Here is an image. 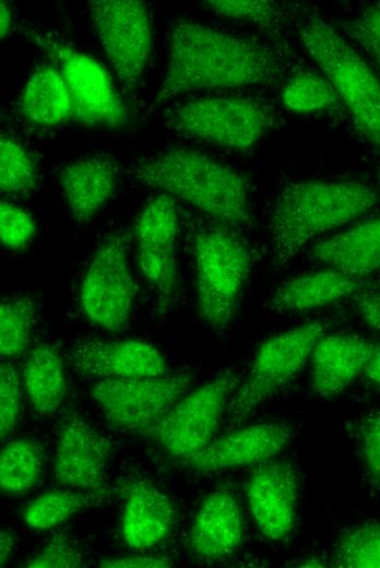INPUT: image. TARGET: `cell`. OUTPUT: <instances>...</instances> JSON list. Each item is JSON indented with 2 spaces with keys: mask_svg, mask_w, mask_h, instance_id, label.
I'll return each instance as SVG.
<instances>
[{
  "mask_svg": "<svg viewBox=\"0 0 380 568\" xmlns=\"http://www.w3.org/2000/svg\"><path fill=\"white\" fill-rule=\"evenodd\" d=\"M190 383L187 372L107 378L91 388V397L112 425L142 433L166 415L186 394Z\"/></svg>",
  "mask_w": 380,
  "mask_h": 568,
  "instance_id": "12",
  "label": "cell"
},
{
  "mask_svg": "<svg viewBox=\"0 0 380 568\" xmlns=\"http://www.w3.org/2000/svg\"><path fill=\"white\" fill-rule=\"evenodd\" d=\"M360 447L370 474L380 478V414L368 415L361 422Z\"/></svg>",
  "mask_w": 380,
  "mask_h": 568,
  "instance_id": "37",
  "label": "cell"
},
{
  "mask_svg": "<svg viewBox=\"0 0 380 568\" xmlns=\"http://www.w3.org/2000/svg\"><path fill=\"white\" fill-rule=\"evenodd\" d=\"M92 501L93 497L81 492L46 490L28 504L23 512V519L29 528L47 530L87 508Z\"/></svg>",
  "mask_w": 380,
  "mask_h": 568,
  "instance_id": "28",
  "label": "cell"
},
{
  "mask_svg": "<svg viewBox=\"0 0 380 568\" xmlns=\"http://www.w3.org/2000/svg\"><path fill=\"white\" fill-rule=\"evenodd\" d=\"M143 185L177 197L216 222L238 227L250 221L248 185L234 168L190 149H167L139 162Z\"/></svg>",
  "mask_w": 380,
  "mask_h": 568,
  "instance_id": "2",
  "label": "cell"
},
{
  "mask_svg": "<svg viewBox=\"0 0 380 568\" xmlns=\"http://www.w3.org/2000/svg\"><path fill=\"white\" fill-rule=\"evenodd\" d=\"M358 287L354 276L326 269L284 282L269 299L268 307L277 312L309 311L348 296Z\"/></svg>",
  "mask_w": 380,
  "mask_h": 568,
  "instance_id": "22",
  "label": "cell"
},
{
  "mask_svg": "<svg viewBox=\"0 0 380 568\" xmlns=\"http://www.w3.org/2000/svg\"><path fill=\"white\" fill-rule=\"evenodd\" d=\"M244 530L238 500L229 489L218 487L202 500L192 521L189 545L202 558H223L240 547Z\"/></svg>",
  "mask_w": 380,
  "mask_h": 568,
  "instance_id": "18",
  "label": "cell"
},
{
  "mask_svg": "<svg viewBox=\"0 0 380 568\" xmlns=\"http://www.w3.org/2000/svg\"><path fill=\"white\" fill-rule=\"evenodd\" d=\"M36 224L28 212L19 205L0 202V240L11 250H23L33 240Z\"/></svg>",
  "mask_w": 380,
  "mask_h": 568,
  "instance_id": "33",
  "label": "cell"
},
{
  "mask_svg": "<svg viewBox=\"0 0 380 568\" xmlns=\"http://www.w3.org/2000/svg\"><path fill=\"white\" fill-rule=\"evenodd\" d=\"M357 309L367 324L380 331V293L359 296Z\"/></svg>",
  "mask_w": 380,
  "mask_h": 568,
  "instance_id": "39",
  "label": "cell"
},
{
  "mask_svg": "<svg viewBox=\"0 0 380 568\" xmlns=\"http://www.w3.org/2000/svg\"><path fill=\"white\" fill-rule=\"evenodd\" d=\"M20 109L32 123L52 127L73 119V104L57 67L40 66L27 81Z\"/></svg>",
  "mask_w": 380,
  "mask_h": 568,
  "instance_id": "24",
  "label": "cell"
},
{
  "mask_svg": "<svg viewBox=\"0 0 380 568\" xmlns=\"http://www.w3.org/2000/svg\"><path fill=\"white\" fill-rule=\"evenodd\" d=\"M27 36L60 70L73 104V119L88 127H123L130 115L106 68L94 57L34 29Z\"/></svg>",
  "mask_w": 380,
  "mask_h": 568,
  "instance_id": "7",
  "label": "cell"
},
{
  "mask_svg": "<svg viewBox=\"0 0 380 568\" xmlns=\"http://www.w3.org/2000/svg\"><path fill=\"white\" fill-rule=\"evenodd\" d=\"M324 334L323 322L310 321L266 339L259 346L248 375L228 405L230 422L246 419L289 382L305 366Z\"/></svg>",
  "mask_w": 380,
  "mask_h": 568,
  "instance_id": "6",
  "label": "cell"
},
{
  "mask_svg": "<svg viewBox=\"0 0 380 568\" xmlns=\"http://www.w3.org/2000/svg\"><path fill=\"white\" fill-rule=\"evenodd\" d=\"M238 377L226 370L181 397L156 424L141 434L174 457L186 458L212 441Z\"/></svg>",
  "mask_w": 380,
  "mask_h": 568,
  "instance_id": "10",
  "label": "cell"
},
{
  "mask_svg": "<svg viewBox=\"0 0 380 568\" xmlns=\"http://www.w3.org/2000/svg\"><path fill=\"white\" fill-rule=\"evenodd\" d=\"M281 71L280 57L268 46L180 17L170 28L168 64L155 105L190 91L269 83Z\"/></svg>",
  "mask_w": 380,
  "mask_h": 568,
  "instance_id": "1",
  "label": "cell"
},
{
  "mask_svg": "<svg viewBox=\"0 0 380 568\" xmlns=\"http://www.w3.org/2000/svg\"><path fill=\"white\" fill-rule=\"evenodd\" d=\"M298 475L285 462H262L251 473L246 494L251 516L263 536L289 537L297 519Z\"/></svg>",
  "mask_w": 380,
  "mask_h": 568,
  "instance_id": "14",
  "label": "cell"
},
{
  "mask_svg": "<svg viewBox=\"0 0 380 568\" xmlns=\"http://www.w3.org/2000/svg\"><path fill=\"white\" fill-rule=\"evenodd\" d=\"M71 362L83 377L93 379L156 377L166 374L161 352L143 340H84L73 346Z\"/></svg>",
  "mask_w": 380,
  "mask_h": 568,
  "instance_id": "16",
  "label": "cell"
},
{
  "mask_svg": "<svg viewBox=\"0 0 380 568\" xmlns=\"http://www.w3.org/2000/svg\"><path fill=\"white\" fill-rule=\"evenodd\" d=\"M37 167L32 154L15 139L0 137V190L4 194H27L36 189Z\"/></svg>",
  "mask_w": 380,
  "mask_h": 568,
  "instance_id": "29",
  "label": "cell"
},
{
  "mask_svg": "<svg viewBox=\"0 0 380 568\" xmlns=\"http://www.w3.org/2000/svg\"><path fill=\"white\" fill-rule=\"evenodd\" d=\"M345 34L356 42L380 68V1L343 23Z\"/></svg>",
  "mask_w": 380,
  "mask_h": 568,
  "instance_id": "34",
  "label": "cell"
},
{
  "mask_svg": "<svg viewBox=\"0 0 380 568\" xmlns=\"http://www.w3.org/2000/svg\"><path fill=\"white\" fill-rule=\"evenodd\" d=\"M21 410L19 374L10 363L0 366V436L7 437L15 427Z\"/></svg>",
  "mask_w": 380,
  "mask_h": 568,
  "instance_id": "35",
  "label": "cell"
},
{
  "mask_svg": "<svg viewBox=\"0 0 380 568\" xmlns=\"http://www.w3.org/2000/svg\"><path fill=\"white\" fill-rule=\"evenodd\" d=\"M364 371L369 382L380 388V344L375 345Z\"/></svg>",
  "mask_w": 380,
  "mask_h": 568,
  "instance_id": "40",
  "label": "cell"
},
{
  "mask_svg": "<svg viewBox=\"0 0 380 568\" xmlns=\"http://www.w3.org/2000/svg\"><path fill=\"white\" fill-rule=\"evenodd\" d=\"M175 519V506L165 494L145 481L129 484L121 517V536L128 547L143 551L156 545Z\"/></svg>",
  "mask_w": 380,
  "mask_h": 568,
  "instance_id": "20",
  "label": "cell"
},
{
  "mask_svg": "<svg viewBox=\"0 0 380 568\" xmlns=\"http://www.w3.org/2000/svg\"><path fill=\"white\" fill-rule=\"evenodd\" d=\"M0 26H1V38H5L12 27V10L8 1L2 0L0 4Z\"/></svg>",
  "mask_w": 380,
  "mask_h": 568,
  "instance_id": "41",
  "label": "cell"
},
{
  "mask_svg": "<svg viewBox=\"0 0 380 568\" xmlns=\"http://www.w3.org/2000/svg\"><path fill=\"white\" fill-rule=\"evenodd\" d=\"M334 564L341 568H380V521L344 534L335 548Z\"/></svg>",
  "mask_w": 380,
  "mask_h": 568,
  "instance_id": "31",
  "label": "cell"
},
{
  "mask_svg": "<svg viewBox=\"0 0 380 568\" xmlns=\"http://www.w3.org/2000/svg\"><path fill=\"white\" fill-rule=\"evenodd\" d=\"M170 565L168 558L158 556H119L99 560L103 568H164Z\"/></svg>",
  "mask_w": 380,
  "mask_h": 568,
  "instance_id": "38",
  "label": "cell"
},
{
  "mask_svg": "<svg viewBox=\"0 0 380 568\" xmlns=\"http://www.w3.org/2000/svg\"><path fill=\"white\" fill-rule=\"evenodd\" d=\"M82 564V554L66 535L59 533L24 566L28 568H78Z\"/></svg>",
  "mask_w": 380,
  "mask_h": 568,
  "instance_id": "36",
  "label": "cell"
},
{
  "mask_svg": "<svg viewBox=\"0 0 380 568\" xmlns=\"http://www.w3.org/2000/svg\"><path fill=\"white\" fill-rule=\"evenodd\" d=\"M69 212L78 224L90 223L117 189V166L112 158L94 155L64 164L58 171Z\"/></svg>",
  "mask_w": 380,
  "mask_h": 568,
  "instance_id": "19",
  "label": "cell"
},
{
  "mask_svg": "<svg viewBox=\"0 0 380 568\" xmlns=\"http://www.w3.org/2000/svg\"><path fill=\"white\" fill-rule=\"evenodd\" d=\"M292 435V428L285 424H256L218 437L183 459L203 473L260 464L278 454Z\"/></svg>",
  "mask_w": 380,
  "mask_h": 568,
  "instance_id": "15",
  "label": "cell"
},
{
  "mask_svg": "<svg viewBox=\"0 0 380 568\" xmlns=\"http://www.w3.org/2000/svg\"><path fill=\"white\" fill-rule=\"evenodd\" d=\"M43 468L39 445L27 438L7 443L0 454V487L7 494H23L38 481Z\"/></svg>",
  "mask_w": 380,
  "mask_h": 568,
  "instance_id": "26",
  "label": "cell"
},
{
  "mask_svg": "<svg viewBox=\"0 0 380 568\" xmlns=\"http://www.w3.org/2000/svg\"><path fill=\"white\" fill-rule=\"evenodd\" d=\"M128 233L106 237L95 251L82 280L79 303L95 324L117 332L127 324L136 295L129 259Z\"/></svg>",
  "mask_w": 380,
  "mask_h": 568,
  "instance_id": "9",
  "label": "cell"
},
{
  "mask_svg": "<svg viewBox=\"0 0 380 568\" xmlns=\"http://www.w3.org/2000/svg\"><path fill=\"white\" fill-rule=\"evenodd\" d=\"M198 311L210 326L229 323L250 273L247 247L222 228H203L193 238Z\"/></svg>",
  "mask_w": 380,
  "mask_h": 568,
  "instance_id": "5",
  "label": "cell"
},
{
  "mask_svg": "<svg viewBox=\"0 0 380 568\" xmlns=\"http://www.w3.org/2000/svg\"><path fill=\"white\" fill-rule=\"evenodd\" d=\"M339 99L329 80L311 72L295 74L282 91V103L285 108L299 114L328 109Z\"/></svg>",
  "mask_w": 380,
  "mask_h": 568,
  "instance_id": "30",
  "label": "cell"
},
{
  "mask_svg": "<svg viewBox=\"0 0 380 568\" xmlns=\"http://www.w3.org/2000/svg\"><path fill=\"white\" fill-rule=\"evenodd\" d=\"M0 537V563L3 565L12 551L13 537L5 530L1 531Z\"/></svg>",
  "mask_w": 380,
  "mask_h": 568,
  "instance_id": "42",
  "label": "cell"
},
{
  "mask_svg": "<svg viewBox=\"0 0 380 568\" xmlns=\"http://www.w3.org/2000/svg\"><path fill=\"white\" fill-rule=\"evenodd\" d=\"M299 38L347 107L359 133L380 149V81L371 68L321 16L298 22Z\"/></svg>",
  "mask_w": 380,
  "mask_h": 568,
  "instance_id": "4",
  "label": "cell"
},
{
  "mask_svg": "<svg viewBox=\"0 0 380 568\" xmlns=\"http://www.w3.org/2000/svg\"><path fill=\"white\" fill-rule=\"evenodd\" d=\"M90 14L105 55L123 87L138 88L152 49L149 10L139 0H92Z\"/></svg>",
  "mask_w": 380,
  "mask_h": 568,
  "instance_id": "11",
  "label": "cell"
},
{
  "mask_svg": "<svg viewBox=\"0 0 380 568\" xmlns=\"http://www.w3.org/2000/svg\"><path fill=\"white\" fill-rule=\"evenodd\" d=\"M376 201L372 189L359 181L307 180L286 186L270 223L275 262L287 263L312 238L355 220Z\"/></svg>",
  "mask_w": 380,
  "mask_h": 568,
  "instance_id": "3",
  "label": "cell"
},
{
  "mask_svg": "<svg viewBox=\"0 0 380 568\" xmlns=\"http://www.w3.org/2000/svg\"><path fill=\"white\" fill-rule=\"evenodd\" d=\"M138 263L161 304H168L177 283L176 240L178 214L174 200L164 193L151 199L135 220Z\"/></svg>",
  "mask_w": 380,
  "mask_h": 568,
  "instance_id": "13",
  "label": "cell"
},
{
  "mask_svg": "<svg viewBox=\"0 0 380 568\" xmlns=\"http://www.w3.org/2000/svg\"><path fill=\"white\" fill-rule=\"evenodd\" d=\"M375 345L355 334L323 335L311 358L314 393L332 397L346 388L364 370Z\"/></svg>",
  "mask_w": 380,
  "mask_h": 568,
  "instance_id": "21",
  "label": "cell"
},
{
  "mask_svg": "<svg viewBox=\"0 0 380 568\" xmlns=\"http://www.w3.org/2000/svg\"><path fill=\"white\" fill-rule=\"evenodd\" d=\"M203 7L226 19L248 22L262 29H274L283 12L273 1L263 0H209Z\"/></svg>",
  "mask_w": 380,
  "mask_h": 568,
  "instance_id": "32",
  "label": "cell"
},
{
  "mask_svg": "<svg viewBox=\"0 0 380 568\" xmlns=\"http://www.w3.org/2000/svg\"><path fill=\"white\" fill-rule=\"evenodd\" d=\"M321 262L351 276L380 269V218L360 223L336 234L313 248Z\"/></svg>",
  "mask_w": 380,
  "mask_h": 568,
  "instance_id": "23",
  "label": "cell"
},
{
  "mask_svg": "<svg viewBox=\"0 0 380 568\" xmlns=\"http://www.w3.org/2000/svg\"><path fill=\"white\" fill-rule=\"evenodd\" d=\"M109 452L108 440L72 414L59 430L54 465L56 481L74 489L99 488Z\"/></svg>",
  "mask_w": 380,
  "mask_h": 568,
  "instance_id": "17",
  "label": "cell"
},
{
  "mask_svg": "<svg viewBox=\"0 0 380 568\" xmlns=\"http://www.w3.org/2000/svg\"><path fill=\"white\" fill-rule=\"evenodd\" d=\"M272 123V109L249 97L194 99L174 114V127L178 132L240 152L252 150Z\"/></svg>",
  "mask_w": 380,
  "mask_h": 568,
  "instance_id": "8",
  "label": "cell"
},
{
  "mask_svg": "<svg viewBox=\"0 0 380 568\" xmlns=\"http://www.w3.org/2000/svg\"><path fill=\"white\" fill-rule=\"evenodd\" d=\"M23 380L33 409L41 415L52 414L67 394L63 360L51 345L33 348L23 367Z\"/></svg>",
  "mask_w": 380,
  "mask_h": 568,
  "instance_id": "25",
  "label": "cell"
},
{
  "mask_svg": "<svg viewBox=\"0 0 380 568\" xmlns=\"http://www.w3.org/2000/svg\"><path fill=\"white\" fill-rule=\"evenodd\" d=\"M36 319V299L13 296L0 305V353L4 357L21 355L31 342Z\"/></svg>",
  "mask_w": 380,
  "mask_h": 568,
  "instance_id": "27",
  "label": "cell"
}]
</instances>
